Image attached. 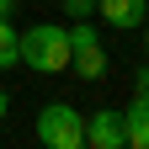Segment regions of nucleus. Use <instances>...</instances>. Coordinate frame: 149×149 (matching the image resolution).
<instances>
[{
	"instance_id": "11",
	"label": "nucleus",
	"mask_w": 149,
	"mask_h": 149,
	"mask_svg": "<svg viewBox=\"0 0 149 149\" xmlns=\"http://www.w3.org/2000/svg\"><path fill=\"white\" fill-rule=\"evenodd\" d=\"M11 11H16V0H0V16H11Z\"/></svg>"
},
{
	"instance_id": "12",
	"label": "nucleus",
	"mask_w": 149,
	"mask_h": 149,
	"mask_svg": "<svg viewBox=\"0 0 149 149\" xmlns=\"http://www.w3.org/2000/svg\"><path fill=\"white\" fill-rule=\"evenodd\" d=\"M144 53H149V22H144Z\"/></svg>"
},
{
	"instance_id": "5",
	"label": "nucleus",
	"mask_w": 149,
	"mask_h": 149,
	"mask_svg": "<svg viewBox=\"0 0 149 149\" xmlns=\"http://www.w3.org/2000/svg\"><path fill=\"white\" fill-rule=\"evenodd\" d=\"M96 16L107 27H123V32H133L149 22V0H96Z\"/></svg>"
},
{
	"instance_id": "6",
	"label": "nucleus",
	"mask_w": 149,
	"mask_h": 149,
	"mask_svg": "<svg viewBox=\"0 0 149 149\" xmlns=\"http://www.w3.org/2000/svg\"><path fill=\"white\" fill-rule=\"evenodd\" d=\"M123 139L133 149H149V96H139V91H133V101L123 107Z\"/></svg>"
},
{
	"instance_id": "3",
	"label": "nucleus",
	"mask_w": 149,
	"mask_h": 149,
	"mask_svg": "<svg viewBox=\"0 0 149 149\" xmlns=\"http://www.w3.org/2000/svg\"><path fill=\"white\" fill-rule=\"evenodd\" d=\"M69 69L80 80H101L107 74V48H101V32L91 27V16H80L69 27Z\"/></svg>"
},
{
	"instance_id": "2",
	"label": "nucleus",
	"mask_w": 149,
	"mask_h": 149,
	"mask_svg": "<svg viewBox=\"0 0 149 149\" xmlns=\"http://www.w3.org/2000/svg\"><path fill=\"white\" fill-rule=\"evenodd\" d=\"M37 144L48 149H85V112L69 101H48L37 112Z\"/></svg>"
},
{
	"instance_id": "9",
	"label": "nucleus",
	"mask_w": 149,
	"mask_h": 149,
	"mask_svg": "<svg viewBox=\"0 0 149 149\" xmlns=\"http://www.w3.org/2000/svg\"><path fill=\"white\" fill-rule=\"evenodd\" d=\"M11 117V96H6V85H0V123Z\"/></svg>"
},
{
	"instance_id": "1",
	"label": "nucleus",
	"mask_w": 149,
	"mask_h": 149,
	"mask_svg": "<svg viewBox=\"0 0 149 149\" xmlns=\"http://www.w3.org/2000/svg\"><path fill=\"white\" fill-rule=\"evenodd\" d=\"M22 64L37 74H59L69 69V27H27L22 32Z\"/></svg>"
},
{
	"instance_id": "7",
	"label": "nucleus",
	"mask_w": 149,
	"mask_h": 149,
	"mask_svg": "<svg viewBox=\"0 0 149 149\" xmlns=\"http://www.w3.org/2000/svg\"><path fill=\"white\" fill-rule=\"evenodd\" d=\"M22 64V32L11 27V16H0V69Z\"/></svg>"
},
{
	"instance_id": "8",
	"label": "nucleus",
	"mask_w": 149,
	"mask_h": 149,
	"mask_svg": "<svg viewBox=\"0 0 149 149\" xmlns=\"http://www.w3.org/2000/svg\"><path fill=\"white\" fill-rule=\"evenodd\" d=\"M64 11H69V22H80V16L96 11V0H64Z\"/></svg>"
},
{
	"instance_id": "4",
	"label": "nucleus",
	"mask_w": 149,
	"mask_h": 149,
	"mask_svg": "<svg viewBox=\"0 0 149 149\" xmlns=\"http://www.w3.org/2000/svg\"><path fill=\"white\" fill-rule=\"evenodd\" d=\"M85 144L91 149H128L123 139V107H96L85 117Z\"/></svg>"
},
{
	"instance_id": "10",
	"label": "nucleus",
	"mask_w": 149,
	"mask_h": 149,
	"mask_svg": "<svg viewBox=\"0 0 149 149\" xmlns=\"http://www.w3.org/2000/svg\"><path fill=\"white\" fill-rule=\"evenodd\" d=\"M139 96H149V69H139Z\"/></svg>"
}]
</instances>
